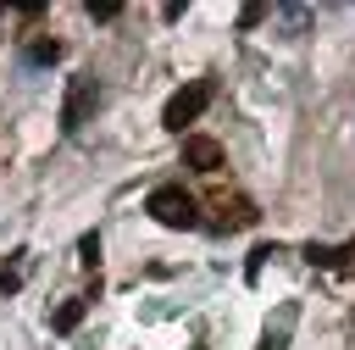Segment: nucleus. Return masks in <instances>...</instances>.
Instances as JSON below:
<instances>
[{
	"mask_svg": "<svg viewBox=\"0 0 355 350\" xmlns=\"http://www.w3.org/2000/svg\"><path fill=\"white\" fill-rule=\"evenodd\" d=\"M144 211L161 222V228H200V206H194V194L183 189V183H161V189H150V200H144Z\"/></svg>",
	"mask_w": 355,
	"mask_h": 350,
	"instance_id": "f257e3e1",
	"label": "nucleus"
},
{
	"mask_svg": "<svg viewBox=\"0 0 355 350\" xmlns=\"http://www.w3.org/2000/svg\"><path fill=\"white\" fill-rule=\"evenodd\" d=\"M205 106H211V83H205V78H194V83H183V89H178V94L161 106V128L183 133V128H189V122H194Z\"/></svg>",
	"mask_w": 355,
	"mask_h": 350,
	"instance_id": "f03ea898",
	"label": "nucleus"
},
{
	"mask_svg": "<svg viewBox=\"0 0 355 350\" xmlns=\"http://www.w3.org/2000/svg\"><path fill=\"white\" fill-rule=\"evenodd\" d=\"M94 106H100V83H94L89 72H83V78H72V83H67V100H61V128H67V133H78V128L94 117Z\"/></svg>",
	"mask_w": 355,
	"mask_h": 350,
	"instance_id": "7ed1b4c3",
	"label": "nucleus"
},
{
	"mask_svg": "<svg viewBox=\"0 0 355 350\" xmlns=\"http://www.w3.org/2000/svg\"><path fill=\"white\" fill-rule=\"evenodd\" d=\"M183 167H194V172H216V167H222V144L205 139V133H189V139H183Z\"/></svg>",
	"mask_w": 355,
	"mask_h": 350,
	"instance_id": "20e7f679",
	"label": "nucleus"
},
{
	"mask_svg": "<svg viewBox=\"0 0 355 350\" xmlns=\"http://www.w3.org/2000/svg\"><path fill=\"white\" fill-rule=\"evenodd\" d=\"M216 211H222V217H216V228H250V222L261 217V211H255L244 194H233V200L222 194V200H216Z\"/></svg>",
	"mask_w": 355,
	"mask_h": 350,
	"instance_id": "39448f33",
	"label": "nucleus"
},
{
	"mask_svg": "<svg viewBox=\"0 0 355 350\" xmlns=\"http://www.w3.org/2000/svg\"><path fill=\"white\" fill-rule=\"evenodd\" d=\"M22 278H28V250L17 244V250L0 261V294H17V289H22Z\"/></svg>",
	"mask_w": 355,
	"mask_h": 350,
	"instance_id": "423d86ee",
	"label": "nucleus"
},
{
	"mask_svg": "<svg viewBox=\"0 0 355 350\" xmlns=\"http://www.w3.org/2000/svg\"><path fill=\"white\" fill-rule=\"evenodd\" d=\"M294 317H300V306H283V311H277V322H266V339H261V350H288L283 339H288Z\"/></svg>",
	"mask_w": 355,
	"mask_h": 350,
	"instance_id": "0eeeda50",
	"label": "nucleus"
},
{
	"mask_svg": "<svg viewBox=\"0 0 355 350\" xmlns=\"http://www.w3.org/2000/svg\"><path fill=\"white\" fill-rule=\"evenodd\" d=\"M83 311H89V300H83V294H72L67 306H55V317H50V328H55V333H72V328L83 322Z\"/></svg>",
	"mask_w": 355,
	"mask_h": 350,
	"instance_id": "6e6552de",
	"label": "nucleus"
},
{
	"mask_svg": "<svg viewBox=\"0 0 355 350\" xmlns=\"http://www.w3.org/2000/svg\"><path fill=\"white\" fill-rule=\"evenodd\" d=\"M55 56H61V44H55V39H33V44H28V61H33V67H50Z\"/></svg>",
	"mask_w": 355,
	"mask_h": 350,
	"instance_id": "1a4fd4ad",
	"label": "nucleus"
},
{
	"mask_svg": "<svg viewBox=\"0 0 355 350\" xmlns=\"http://www.w3.org/2000/svg\"><path fill=\"white\" fill-rule=\"evenodd\" d=\"M78 261L83 267H100V233H83L78 239Z\"/></svg>",
	"mask_w": 355,
	"mask_h": 350,
	"instance_id": "9d476101",
	"label": "nucleus"
},
{
	"mask_svg": "<svg viewBox=\"0 0 355 350\" xmlns=\"http://www.w3.org/2000/svg\"><path fill=\"white\" fill-rule=\"evenodd\" d=\"M266 256H277V250H272V244H255V250H250V267H244V278H250V283L261 278V267H266Z\"/></svg>",
	"mask_w": 355,
	"mask_h": 350,
	"instance_id": "9b49d317",
	"label": "nucleus"
},
{
	"mask_svg": "<svg viewBox=\"0 0 355 350\" xmlns=\"http://www.w3.org/2000/svg\"><path fill=\"white\" fill-rule=\"evenodd\" d=\"M333 272H338V278H349V272H355V239H349L344 250H333Z\"/></svg>",
	"mask_w": 355,
	"mask_h": 350,
	"instance_id": "f8f14e48",
	"label": "nucleus"
},
{
	"mask_svg": "<svg viewBox=\"0 0 355 350\" xmlns=\"http://www.w3.org/2000/svg\"><path fill=\"white\" fill-rule=\"evenodd\" d=\"M116 11H122V6H116V0H89V17H94V22H111V17H116Z\"/></svg>",
	"mask_w": 355,
	"mask_h": 350,
	"instance_id": "ddd939ff",
	"label": "nucleus"
},
{
	"mask_svg": "<svg viewBox=\"0 0 355 350\" xmlns=\"http://www.w3.org/2000/svg\"><path fill=\"white\" fill-rule=\"evenodd\" d=\"M305 261L311 267H333V244H305Z\"/></svg>",
	"mask_w": 355,
	"mask_h": 350,
	"instance_id": "4468645a",
	"label": "nucleus"
},
{
	"mask_svg": "<svg viewBox=\"0 0 355 350\" xmlns=\"http://www.w3.org/2000/svg\"><path fill=\"white\" fill-rule=\"evenodd\" d=\"M261 17H266V6H261V0H250V6H244V11H239V22H244V28H255V22H261Z\"/></svg>",
	"mask_w": 355,
	"mask_h": 350,
	"instance_id": "2eb2a0df",
	"label": "nucleus"
}]
</instances>
